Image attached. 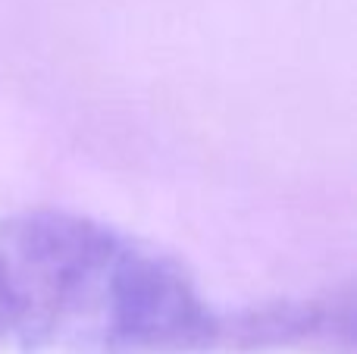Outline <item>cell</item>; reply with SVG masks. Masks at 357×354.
I'll list each match as a JSON object with an SVG mask.
<instances>
[{
  "label": "cell",
  "mask_w": 357,
  "mask_h": 354,
  "mask_svg": "<svg viewBox=\"0 0 357 354\" xmlns=\"http://www.w3.org/2000/svg\"><path fill=\"white\" fill-rule=\"evenodd\" d=\"M0 317H6V279H3V261H0Z\"/></svg>",
  "instance_id": "2"
},
{
  "label": "cell",
  "mask_w": 357,
  "mask_h": 354,
  "mask_svg": "<svg viewBox=\"0 0 357 354\" xmlns=\"http://www.w3.org/2000/svg\"><path fill=\"white\" fill-rule=\"evenodd\" d=\"M6 314L104 354H204L222 317L195 276L160 248L69 210H29L3 226Z\"/></svg>",
  "instance_id": "1"
}]
</instances>
